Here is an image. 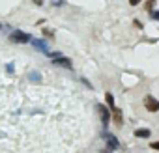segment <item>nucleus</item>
I'll return each instance as SVG.
<instances>
[{"label": "nucleus", "mask_w": 159, "mask_h": 153, "mask_svg": "<svg viewBox=\"0 0 159 153\" xmlns=\"http://www.w3.org/2000/svg\"><path fill=\"white\" fill-rule=\"evenodd\" d=\"M10 39H11L13 43H30V41H32V36H30V34H25V32H21V30H15V32L10 34Z\"/></svg>", "instance_id": "f257e3e1"}, {"label": "nucleus", "mask_w": 159, "mask_h": 153, "mask_svg": "<svg viewBox=\"0 0 159 153\" xmlns=\"http://www.w3.org/2000/svg\"><path fill=\"white\" fill-rule=\"evenodd\" d=\"M144 107L148 112H159V101L152 95H146L144 97Z\"/></svg>", "instance_id": "f03ea898"}, {"label": "nucleus", "mask_w": 159, "mask_h": 153, "mask_svg": "<svg viewBox=\"0 0 159 153\" xmlns=\"http://www.w3.org/2000/svg\"><path fill=\"white\" fill-rule=\"evenodd\" d=\"M96 108L99 110V114H101V121H103V125L107 127V125H109V121H111V116H112V112H111V110H109L105 105H98Z\"/></svg>", "instance_id": "7ed1b4c3"}, {"label": "nucleus", "mask_w": 159, "mask_h": 153, "mask_svg": "<svg viewBox=\"0 0 159 153\" xmlns=\"http://www.w3.org/2000/svg\"><path fill=\"white\" fill-rule=\"evenodd\" d=\"M52 63L54 65H58V67H66V69H71L73 67V63H71V60L69 58H56V60H52Z\"/></svg>", "instance_id": "20e7f679"}, {"label": "nucleus", "mask_w": 159, "mask_h": 153, "mask_svg": "<svg viewBox=\"0 0 159 153\" xmlns=\"http://www.w3.org/2000/svg\"><path fill=\"white\" fill-rule=\"evenodd\" d=\"M103 136H105V140H107V144H109V147H111V149H116V147H118V140H116V136H114V134H111V133H107V131H105V134H103Z\"/></svg>", "instance_id": "39448f33"}, {"label": "nucleus", "mask_w": 159, "mask_h": 153, "mask_svg": "<svg viewBox=\"0 0 159 153\" xmlns=\"http://www.w3.org/2000/svg\"><path fill=\"white\" fill-rule=\"evenodd\" d=\"M111 112H112V118H114V123H116V125H118V127H120V125H122V123H124V116H122V110H120V108H116V107H114V108H112V110H111Z\"/></svg>", "instance_id": "423d86ee"}, {"label": "nucleus", "mask_w": 159, "mask_h": 153, "mask_svg": "<svg viewBox=\"0 0 159 153\" xmlns=\"http://www.w3.org/2000/svg\"><path fill=\"white\" fill-rule=\"evenodd\" d=\"M30 43H32L34 47H38L41 52H45V54H47V50H49V49H47V43H45V41H39V39H34V37H32V41H30Z\"/></svg>", "instance_id": "0eeeda50"}, {"label": "nucleus", "mask_w": 159, "mask_h": 153, "mask_svg": "<svg viewBox=\"0 0 159 153\" xmlns=\"http://www.w3.org/2000/svg\"><path fill=\"white\" fill-rule=\"evenodd\" d=\"M135 136L137 138H150V129H137Z\"/></svg>", "instance_id": "6e6552de"}, {"label": "nucleus", "mask_w": 159, "mask_h": 153, "mask_svg": "<svg viewBox=\"0 0 159 153\" xmlns=\"http://www.w3.org/2000/svg\"><path fill=\"white\" fill-rule=\"evenodd\" d=\"M105 101H107V105H109V110H112L114 108V97H112V94H105Z\"/></svg>", "instance_id": "1a4fd4ad"}, {"label": "nucleus", "mask_w": 159, "mask_h": 153, "mask_svg": "<svg viewBox=\"0 0 159 153\" xmlns=\"http://www.w3.org/2000/svg\"><path fill=\"white\" fill-rule=\"evenodd\" d=\"M153 4H155V0H146V10H148V13H152Z\"/></svg>", "instance_id": "9d476101"}, {"label": "nucleus", "mask_w": 159, "mask_h": 153, "mask_svg": "<svg viewBox=\"0 0 159 153\" xmlns=\"http://www.w3.org/2000/svg\"><path fill=\"white\" fill-rule=\"evenodd\" d=\"M47 56H51V58H52V60H56V58H60V56H62V54H60V52H58V50H54V52H47Z\"/></svg>", "instance_id": "9b49d317"}, {"label": "nucleus", "mask_w": 159, "mask_h": 153, "mask_svg": "<svg viewBox=\"0 0 159 153\" xmlns=\"http://www.w3.org/2000/svg\"><path fill=\"white\" fill-rule=\"evenodd\" d=\"M43 36H49V37H52V36H54V32H52V30H47V28H43Z\"/></svg>", "instance_id": "f8f14e48"}, {"label": "nucleus", "mask_w": 159, "mask_h": 153, "mask_svg": "<svg viewBox=\"0 0 159 153\" xmlns=\"http://www.w3.org/2000/svg\"><path fill=\"white\" fill-rule=\"evenodd\" d=\"M150 147H152V149H157V151H159V142H150Z\"/></svg>", "instance_id": "ddd939ff"}, {"label": "nucleus", "mask_w": 159, "mask_h": 153, "mask_svg": "<svg viewBox=\"0 0 159 153\" xmlns=\"http://www.w3.org/2000/svg\"><path fill=\"white\" fill-rule=\"evenodd\" d=\"M152 19L153 21H159V11H152Z\"/></svg>", "instance_id": "4468645a"}, {"label": "nucleus", "mask_w": 159, "mask_h": 153, "mask_svg": "<svg viewBox=\"0 0 159 153\" xmlns=\"http://www.w3.org/2000/svg\"><path fill=\"white\" fill-rule=\"evenodd\" d=\"M30 79H34V81H39V75H38V73H32V75H30Z\"/></svg>", "instance_id": "2eb2a0df"}, {"label": "nucleus", "mask_w": 159, "mask_h": 153, "mask_svg": "<svg viewBox=\"0 0 159 153\" xmlns=\"http://www.w3.org/2000/svg\"><path fill=\"white\" fill-rule=\"evenodd\" d=\"M139 2H140V0H129V4H131V6H137Z\"/></svg>", "instance_id": "dca6fc26"}, {"label": "nucleus", "mask_w": 159, "mask_h": 153, "mask_svg": "<svg viewBox=\"0 0 159 153\" xmlns=\"http://www.w3.org/2000/svg\"><path fill=\"white\" fill-rule=\"evenodd\" d=\"M34 2H36L38 6H41V4H43V0H34Z\"/></svg>", "instance_id": "f3484780"}]
</instances>
